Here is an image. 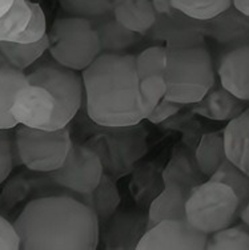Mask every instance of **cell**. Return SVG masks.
<instances>
[{
  "instance_id": "cell-16",
  "label": "cell",
  "mask_w": 249,
  "mask_h": 250,
  "mask_svg": "<svg viewBox=\"0 0 249 250\" xmlns=\"http://www.w3.org/2000/svg\"><path fill=\"white\" fill-rule=\"evenodd\" d=\"M112 15L120 24L139 35L148 34L156 19L152 0H113Z\"/></svg>"
},
{
  "instance_id": "cell-14",
  "label": "cell",
  "mask_w": 249,
  "mask_h": 250,
  "mask_svg": "<svg viewBox=\"0 0 249 250\" xmlns=\"http://www.w3.org/2000/svg\"><path fill=\"white\" fill-rule=\"evenodd\" d=\"M91 21L99 38L101 53H124L125 49L139 42L140 35L120 24L112 12L91 19Z\"/></svg>"
},
{
  "instance_id": "cell-31",
  "label": "cell",
  "mask_w": 249,
  "mask_h": 250,
  "mask_svg": "<svg viewBox=\"0 0 249 250\" xmlns=\"http://www.w3.org/2000/svg\"><path fill=\"white\" fill-rule=\"evenodd\" d=\"M31 7V19L23 32L16 38L18 43H36L47 36V19L42 5L29 1Z\"/></svg>"
},
{
  "instance_id": "cell-38",
  "label": "cell",
  "mask_w": 249,
  "mask_h": 250,
  "mask_svg": "<svg viewBox=\"0 0 249 250\" xmlns=\"http://www.w3.org/2000/svg\"><path fill=\"white\" fill-rule=\"evenodd\" d=\"M239 217L241 218V221L244 222V225L249 229V200L247 201V204L244 205V208L240 210Z\"/></svg>"
},
{
  "instance_id": "cell-5",
  "label": "cell",
  "mask_w": 249,
  "mask_h": 250,
  "mask_svg": "<svg viewBox=\"0 0 249 250\" xmlns=\"http://www.w3.org/2000/svg\"><path fill=\"white\" fill-rule=\"evenodd\" d=\"M239 216L240 204L235 192L211 178L193 188L185 201V220L208 236L233 225Z\"/></svg>"
},
{
  "instance_id": "cell-19",
  "label": "cell",
  "mask_w": 249,
  "mask_h": 250,
  "mask_svg": "<svg viewBox=\"0 0 249 250\" xmlns=\"http://www.w3.org/2000/svg\"><path fill=\"white\" fill-rule=\"evenodd\" d=\"M76 198L93 209V212L99 217V221L110 220L120 204V194L117 188L113 181L104 174L101 177L100 184L91 193L80 194Z\"/></svg>"
},
{
  "instance_id": "cell-9",
  "label": "cell",
  "mask_w": 249,
  "mask_h": 250,
  "mask_svg": "<svg viewBox=\"0 0 249 250\" xmlns=\"http://www.w3.org/2000/svg\"><path fill=\"white\" fill-rule=\"evenodd\" d=\"M208 234L197 230L185 218L164 220L147 229L137 241V250H203Z\"/></svg>"
},
{
  "instance_id": "cell-27",
  "label": "cell",
  "mask_w": 249,
  "mask_h": 250,
  "mask_svg": "<svg viewBox=\"0 0 249 250\" xmlns=\"http://www.w3.org/2000/svg\"><path fill=\"white\" fill-rule=\"evenodd\" d=\"M208 250H249V230L245 226H228L208 236Z\"/></svg>"
},
{
  "instance_id": "cell-39",
  "label": "cell",
  "mask_w": 249,
  "mask_h": 250,
  "mask_svg": "<svg viewBox=\"0 0 249 250\" xmlns=\"http://www.w3.org/2000/svg\"><path fill=\"white\" fill-rule=\"evenodd\" d=\"M12 3H14V0H0V16L10 8Z\"/></svg>"
},
{
  "instance_id": "cell-13",
  "label": "cell",
  "mask_w": 249,
  "mask_h": 250,
  "mask_svg": "<svg viewBox=\"0 0 249 250\" xmlns=\"http://www.w3.org/2000/svg\"><path fill=\"white\" fill-rule=\"evenodd\" d=\"M220 85L243 101H249V45L226 51L217 68Z\"/></svg>"
},
{
  "instance_id": "cell-17",
  "label": "cell",
  "mask_w": 249,
  "mask_h": 250,
  "mask_svg": "<svg viewBox=\"0 0 249 250\" xmlns=\"http://www.w3.org/2000/svg\"><path fill=\"white\" fill-rule=\"evenodd\" d=\"M189 193L175 185H164L163 192L155 198L148 212L147 229L164 220L185 218V201Z\"/></svg>"
},
{
  "instance_id": "cell-3",
  "label": "cell",
  "mask_w": 249,
  "mask_h": 250,
  "mask_svg": "<svg viewBox=\"0 0 249 250\" xmlns=\"http://www.w3.org/2000/svg\"><path fill=\"white\" fill-rule=\"evenodd\" d=\"M164 79L165 99L181 105H193L215 85V69L206 47L168 49Z\"/></svg>"
},
{
  "instance_id": "cell-20",
  "label": "cell",
  "mask_w": 249,
  "mask_h": 250,
  "mask_svg": "<svg viewBox=\"0 0 249 250\" xmlns=\"http://www.w3.org/2000/svg\"><path fill=\"white\" fill-rule=\"evenodd\" d=\"M226 159L239 168L240 160L249 145V106L226 124L223 132Z\"/></svg>"
},
{
  "instance_id": "cell-1",
  "label": "cell",
  "mask_w": 249,
  "mask_h": 250,
  "mask_svg": "<svg viewBox=\"0 0 249 250\" xmlns=\"http://www.w3.org/2000/svg\"><path fill=\"white\" fill-rule=\"evenodd\" d=\"M14 226L23 250H95L100 221L93 209L68 194L29 201Z\"/></svg>"
},
{
  "instance_id": "cell-30",
  "label": "cell",
  "mask_w": 249,
  "mask_h": 250,
  "mask_svg": "<svg viewBox=\"0 0 249 250\" xmlns=\"http://www.w3.org/2000/svg\"><path fill=\"white\" fill-rule=\"evenodd\" d=\"M139 91L147 113L152 111L158 101L163 100L167 92V83L161 75L147 76L139 82Z\"/></svg>"
},
{
  "instance_id": "cell-2",
  "label": "cell",
  "mask_w": 249,
  "mask_h": 250,
  "mask_svg": "<svg viewBox=\"0 0 249 250\" xmlns=\"http://www.w3.org/2000/svg\"><path fill=\"white\" fill-rule=\"evenodd\" d=\"M135 60L128 53H100L82 71L87 115L95 124L128 128L147 119Z\"/></svg>"
},
{
  "instance_id": "cell-15",
  "label": "cell",
  "mask_w": 249,
  "mask_h": 250,
  "mask_svg": "<svg viewBox=\"0 0 249 250\" xmlns=\"http://www.w3.org/2000/svg\"><path fill=\"white\" fill-rule=\"evenodd\" d=\"M245 103L247 101L237 99L221 85L216 89L212 87L202 100L193 104V112L211 120H232L247 108Z\"/></svg>"
},
{
  "instance_id": "cell-23",
  "label": "cell",
  "mask_w": 249,
  "mask_h": 250,
  "mask_svg": "<svg viewBox=\"0 0 249 250\" xmlns=\"http://www.w3.org/2000/svg\"><path fill=\"white\" fill-rule=\"evenodd\" d=\"M200 176L202 172L199 170L197 165L195 167L184 153L175 154L169 160L161 174L164 185H175L188 193L196 185L203 183Z\"/></svg>"
},
{
  "instance_id": "cell-35",
  "label": "cell",
  "mask_w": 249,
  "mask_h": 250,
  "mask_svg": "<svg viewBox=\"0 0 249 250\" xmlns=\"http://www.w3.org/2000/svg\"><path fill=\"white\" fill-rule=\"evenodd\" d=\"M152 5H154L156 15L168 14L173 10L169 0H152Z\"/></svg>"
},
{
  "instance_id": "cell-4",
  "label": "cell",
  "mask_w": 249,
  "mask_h": 250,
  "mask_svg": "<svg viewBox=\"0 0 249 250\" xmlns=\"http://www.w3.org/2000/svg\"><path fill=\"white\" fill-rule=\"evenodd\" d=\"M48 51L56 64L72 71H84L101 53L91 19L80 16L58 18L51 25Z\"/></svg>"
},
{
  "instance_id": "cell-6",
  "label": "cell",
  "mask_w": 249,
  "mask_h": 250,
  "mask_svg": "<svg viewBox=\"0 0 249 250\" xmlns=\"http://www.w3.org/2000/svg\"><path fill=\"white\" fill-rule=\"evenodd\" d=\"M14 140L20 163L39 173H49L62 167L73 146L68 126L47 130L19 125Z\"/></svg>"
},
{
  "instance_id": "cell-33",
  "label": "cell",
  "mask_w": 249,
  "mask_h": 250,
  "mask_svg": "<svg viewBox=\"0 0 249 250\" xmlns=\"http://www.w3.org/2000/svg\"><path fill=\"white\" fill-rule=\"evenodd\" d=\"M182 106L184 105L167 100V99L164 97L163 100L158 101V104L155 105L154 109L149 112L145 120H148L149 123H152V124H161L163 121L168 120L169 117H172V116L176 115V113L181 109Z\"/></svg>"
},
{
  "instance_id": "cell-7",
  "label": "cell",
  "mask_w": 249,
  "mask_h": 250,
  "mask_svg": "<svg viewBox=\"0 0 249 250\" xmlns=\"http://www.w3.org/2000/svg\"><path fill=\"white\" fill-rule=\"evenodd\" d=\"M29 84L45 88L56 100V112L48 130L68 126L80 111L83 103V80L76 71L62 65L47 64L27 75Z\"/></svg>"
},
{
  "instance_id": "cell-34",
  "label": "cell",
  "mask_w": 249,
  "mask_h": 250,
  "mask_svg": "<svg viewBox=\"0 0 249 250\" xmlns=\"http://www.w3.org/2000/svg\"><path fill=\"white\" fill-rule=\"evenodd\" d=\"M20 238L14 224L0 216V250H19Z\"/></svg>"
},
{
  "instance_id": "cell-12",
  "label": "cell",
  "mask_w": 249,
  "mask_h": 250,
  "mask_svg": "<svg viewBox=\"0 0 249 250\" xmlns=\"http://www.w3.org/2000/svg\"><path fill=\"white\" fill-rule=\"evenodd\" d=\"M205 34L228 51L249 45V16L233 5L205 21Z\"/></svg>"
},
{
  "instance_id": "cell-25",
  "label": "cell",
  "mask_w": 249,
  "mask_h": 250,
  "mask_svg": "<svg viewBox=\"0 0 249 250\" xmlns=\"http://www.w3.org/2000/svg\"><path fill=\"white\" fill-rule=\"evenodd\" d=\"M209 178L228 185L235 192L236 197L239 200L240 210L244 208L249 200V177L241 169L237 168L235 164L226 159Z\"/></svg>"
},
{
  "instance_id": "cell-21",
  "label": "cell",
  "mask_w": 249,
  "mask_h": 250,
  "mask_svg": "<svg viewBox=\"0 0 249 250\" xmlns=\"http://www.w3.org/2000/svg\"><path fill=\"white\" fill-rule=\"evenodd\" d=\"M48 51V36H44L36 43H18L1 42L0 53L12 68L24 71L42 58Z\"/></svg>"
},
{
  "instance_id": "cell-10",
  "label": "cell",
  "mask_w": 249,
  "mask_h": 250,
  "mask_svg": "<svg viewBox=\"0 0 249 250\" xmlns=\"http://www.w3.org/2000/svg\"><path fill=\"white\" fill-rule=\"evenodd\" d=\"M151 36L165 42L168 49L205 47V21L196 20L173 8L168 14L156 15Z\"/></svg>"
},
{
  "instance_id": "cell-8",
  "label": "cell",
  "mask_w": 249,
  "mask_h": 250,
  "mask_svg": "<svg viewBox=\"0 0 249 250\" xmlns=\"http://www.w3.org/2000/svg\"><path fill=\"white\" fill-rule=\"evenodd\" d=\"M103 163L95 150L84 145H73L66 161L56 170L49 172V181L72 197L91 193L101 181Z\"/></svg>"
},
{
  "instance_id": "cell-22",
  "label": "cell",
  "mask_w": 249,
  "mask_h": 250,
  "mask_svg": "<svg viewBox=\"0 0 249 250\" xmlns=\"http://www.w3.org/2000/svg\"><path fill=\"white\" fill-rule=\"evenodd\" d=\"M195 159L203 176L211 177L226 159L223 133L212 132L203 136L195 152Z\"/></svg>"
},
{
  "instance_id": "cell-11",
  "label": "cell",
  "mask_w": 249,
  "mask_h": 250,
  "mask_svg": "<svg viewBox=\"0 0 249 250\" xmlns=\"http://www.w3.org/2000/svg\"><path fill=\"white\" fill-rule=\"evenodd\" d=\"M56 112V100L45 88L27 84L16 92L11 115L18 125L47 129Z\"/></svg>"
},
{
  "instance_id": "cell-29",
  "label": "cell",
  "mask_w": 249,
  "mask_h": 250,
  "mask_svg": "<svg viewBox=\"0 0 249 250\" xmlns=\"http://www.w3.org/2000/svg\"><path fill=\"white\" fill-rule=\"evenodd\" d=\"M64 12L71 16L95 19L112 12L113 0H58Z\"/></svg>"
},
{
  "instance_id": "cell-28",
  "label": "cell",
  "mask_w": 249,
  "mask_h": 250,
  "mask_svg": "<svg viewBox=\"0 0 249 250\" xmlns=\"http://www.w3.org/2000/svg\"><path fill=\"white\" fill-rule=\"evenodd\" d=\"M165 62H167V48L163 45H154L144 49L136 56V72L139 79L147 76L161 75L165 73Z\"/></svg>"
},
{
  "instance_id": "cell-26",
  "label": "cell",
  "mask_w": 249,
  "mask_h": 250,
  "mask_svg": "<svg viewBox=\"0 0 249 250\" xmlns=\"http://www.w3.org/2000/svg\"><path fill=\"white\" fill-rule=\"evenodd\" d=\"M175 10L196 20L215 18L232 5V0H169Z\"/></svg>"
},
{
  "instance_id": "cell-18",
  "label": "cell",
  "mask_w": 249,
  "mask_h": 250,
  "mask_svg": "<svg viewBox=\"0 0 249 250\" xmlns=\"http://www.w3.org/2000/svg\"><path fill=\"white\" fill-rule=\"evenodd\" d=\"M28 84L27 75L16 68H0V129H15L18 123L11 115V105L20 88Z\"/></svg>"
},
{
  "instance_id": "cell-32",
  "label": "cell",
  "mask_w": 249,
  "mask_h": 250,
  "mask_svg": "<svg viewBox=\"0 0 249 250\" xmlns=\"http://www.w3.org/2000/svg\"><path fill=\"white\" fill-rule=\"evenodd\" d=\"M15 153V140L10 130L0 129V184L10 177L14 169Z\"/></svg>"
},
{
  "instance_id": "cell-36",
  "label": "cell",
  "mask_w": 249,
  "mask_h": 250,
  "mask_svg": "<svg viewBox=\"0 0 249 250\" xmlns=\"http://www.w3.org/2000/svg\"><path fill=\"white\" fill-rule=\"evenodd\" d=\"M239 168L249 177V145L245 148L244 153H243V156H241Z\"/></svg>"
},
{
  "instance_id": "cell-37",
  "label": "cell",
  "mask_w": 249,
  "mask_h": 250,
  "mask_svg": "<svg viewBox=\"0 0 249 250\" xmlns=\"http://www.w3.org/2000/svg\"><path fill=\"white\" fill-rule=\"evenodd\" d=\"M232 5L240 12L249 16V0H232Z\"/></svg>"
},
{
  "instance_id": "cell-24",
  "label": "cell",
  "mask_w": 249,
  "mask_h": 250,
  "mask_svg": "<svg viewBox=\"0 0 249 250\" xmlns=\"http://www.w3.org/2000/svg\"><path fill=\"white\" fill-rule=\"evenodd\" d=\"M31 19L28 0H14L8 10L0 16V43L15 42Z\"/></svg>"
}]
</instances>
